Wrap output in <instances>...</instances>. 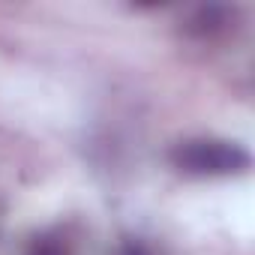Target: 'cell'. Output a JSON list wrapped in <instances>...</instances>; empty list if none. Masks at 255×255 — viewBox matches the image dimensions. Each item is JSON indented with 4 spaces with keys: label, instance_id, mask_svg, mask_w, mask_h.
Instances as JSON below:
<instances>
[{
    "label": "cell",
    "instance_id": "obj_1",
    "mask_svg": "<svg viewBox=\"0 0 255 255\" xmlns=\"http://www.w3.org/2000/svg\"><path fill=\"white\" fill-rule=\"evenodd\" d=\"M171 165L189 177H231L249 168V153L225 138H186L174 144Z\"/></svg>",
    "mask_w": 255,
    "mask_h": 255
},
{
    "label": "cell",
    "instance_id": "obj_2",
    "mask_svg": "<svg viewBox=\"0 0 255 255\" xmlns=\"http://www.w3.org/2000/svg\"><path fill=\"white\" fill-rule=\"evenodd\" d=\"M231 18H234V9H228V6H219V3L198 6V9L192 12V18H189L186 30L195 33V36H216V33L228 30Z\"/></svg>",
    "mask_w": 255,
    "mask_h": 255
},
{
    "label": "cell",
    "instance_id": "obj_3",
    "mask_svg": "<svg viewBox=\"0 0 255 255\" xmlns=\"http://www.w3.org/2000/svg\"><path fill=\"white\" fill-rule=\"evenodd\" d=\"M24 255H72V243L63 231H39L27 240Z\"/></svg>",
    "mask_w": 255,
    "mask_h": 255
},
{
    "label": "cell",
    "instance_id": "obj_4",
    "mask_svg": "<svg viewBox=\"0 0 255 255\" xmlns=\"http://www.w3.org/2000/svg\"><path fill=\"white\" fill-rule=\"evenodd\" d=\"M114 255H156V252H153L144 240H123Z\"/></svg>",
    "mask_w": 255,
    "mask_h": 255
}]
</instances>
